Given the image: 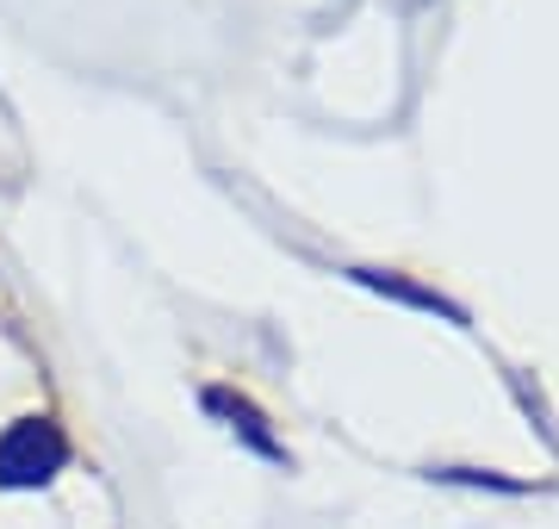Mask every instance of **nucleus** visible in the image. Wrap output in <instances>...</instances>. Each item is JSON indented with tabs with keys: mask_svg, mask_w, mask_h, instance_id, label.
<instances>
[{
	"mask_svg": "<svg viewBox=\"0 0 559 529\" xmlns=\"http://www.w3.org/2000/svg\"><path fill=\"white\" fill-rule=\"evenodd\" d=\"M69 468V436L50 418H13L0 430V492H38Z\"/></svg>",
	"mask_w": 559,
	"mask_h": 529,
	"instance_id": "nucleus-1",
	"label": "nucleus"
},
{
	"mask_svg": "<svg viewBox=\"0 0 559 529\" xmlns=\"http://www.w3.org/2000/svg\"><path fill=\"white\" fill-rule=\"evenodd\" d=\"M205 411H218L224 424L237 430V436H242V443H249V448H255L261 461H274V468H280V461H286V448L274 443V430H267V418H261V411L249 405L242 392H224V387H212V392H205Z\"/></svg>",
	"mask_w": 559,
	"mask_h": 529,
	"instance_id": "nucleus-2",
	"label": "nucleus"
},
{
	"mask_svg": "<svg viewBox=\"0 0 559 529\" xmlns=\"http://www.w3.org/2000/svg\"><path fill=\"white\" fill-rule=\"evenodd\" d=\"M355 281H360V286H373V293H392V299H404V306H417V311H441L448 325H466V311H460L454 299H441V293H429V286H411V281H399V274H380V268H355Z\"/></svg>",
	"mask_w": 559,
	"mask_h": 529,
	"instance_id": "nucleus-3",
	"label": "nucleus"
}]
</instances>
